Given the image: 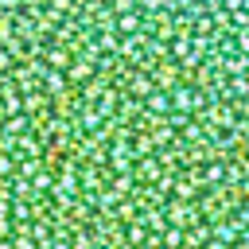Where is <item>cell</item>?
Returning <instances> with one entry per match:
<instances>
[{
	"mask_svg": "<svg viewBox=\"0 0 249 249\" xmlns=\"http://www.w3.org/2000/svg\"><path fill=\"white\" fill-rule=\"evenodd\" d=\"M0 249H249V0H0Z\"/></svg>",
	"mask_w": 249,
	"mask_h": 249,
	"instance_id": "cell-1",
	"label": "cell"
}]
</instances>
